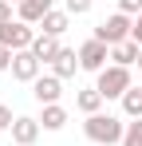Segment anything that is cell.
<instances>
[{"label": "cell", "mask_w": 142, "mask_h": 146, "mask_svg": "<svg viewBox=\"0 0 142 146\" xmlns=\"http://www.w3.org/2000/svg\"><path fill=\"white\" fill-rule=\"evenodd\" d=\"M36 28L32 24H24V20H12V24H4L0 28V48H12V51H28L32 44H36Z\"/></svg>", "instance_id": "cell-4"}, {"label": "cell", "mask_w": 142, "mask_h": 146, "mask_svg": "<svg viewBox=\"0 0 142 146\" xmlns=\"http://www.w3.org/2000/svg\"><path fill=\"white\" fill-rule=\"evenodd\" d=\"M95 87H99V95L103 99H122L130 87H134V79H130V67H118V63H107L99 79H95Z\"/></svg>", "instance_id": "cell-2"}, {"label": "cell", "mask_w": 142, "mask_h": 146, "mask_svg": "<svg viewBox=\"0 0 142 146\" xmlns=\"http://www.w3.org/2000/svg\"><path fill=\"white\" fill-rule=\"evenodd\" d=\"M107 59H111V48H107V44H103V40H87V44H79V67H83V71H103V67H107Z\"/></svg>", "instance_id": "cell-5"}, {"label": "cell", "mask_w": 142, "mask_h": 146, "mask_svg": "<svg viewBox=\"0 0 142 146\" xmlns=\"http://www.w3.org/2000/svg\"><path fill=\"white\" fill-rule=\"evenodd\" d=\"M130 40L142 48V16H134V32H130Z\"/></svg>", "instance_id": "cell-23"}, {"label": "cell", "mask_w": 142, "mask_h": 146, "mask_svg": "<svg viewBox=\"0 0 142 146\" xmlns=\"http://www.w3.org/2000/svg\"><path fill=\"white\" fill-rule=\"evenodd\" d=\"M138 44L134 40H126V44H118V48H111V63H118V67H134L138 63Z\"/></svg>", "instance_id": "cell-14"}, {"label": "cell", "mask_w": 142, "mask_h": 146, "mask_svg": "<svg viewBox=\"0 0 142 146\" xmlns=\"http://www.w3.org/2000/svg\"><path fill=\"white\" fill-rule=\"evenodd\" d=\"M83 134L91 138V142L99 146H122V138H126V122L118 119V115H87V122H83Z\"/></svg>", "instance_id": "cell-1"}, {"label": "cell", "mask_w": 142, "mask_h": 146, "mask_svg": "<svg viewBox=\"0 0 142 146\" xmlns=\"http://www.w3.org/2000/svg\"><path fill=\"white\" fill-rule=\"evenodd\" d=\"M12 59H16V51H12V48H0V71H12Z\"/></svg>", "instance_id": "cell-21"}, {"label": "cell", "mask_w": 142, "mask_h": 146, "mask_svg": "<svg viewBox=\"0 0 142 146\" xmlns=\"http://www.w3.org/2000/svg\"><path fill=\"white\" fill-rule=\"evenodd\" d=\"M138 71H142V51H138Z\"/></svg>", "instance_id": "cell-24"}, {"label": "cell", "mask_w": 142, "mask_h": 146, "mask_svg": "<svg viewBox=\"0 0 142 146\" xmlns=\"http://www.w3.org/2000/svg\"><path fill=\"white\" fill-rule=\"evenodd\" d=\"M103 103H107V99L99 95V87H83V91L75 95V107H79L83 115H99V111H103Z\"/></svg>", "instance_id": "cell-13"}, {"label": "cell", "mask_w": 142, "mask_h": 146, "mask_svg": "<svg viewBox=\"0 0 142 146\" xmlns=\"http://www.w3.org/2000/svg\"><path fill=\"white\" fill-rule=\"evenodd\" d=\"M32 95H36V103H40V107L59 103V95H63V79H59V75H40V79L32 83Z\"/></svg>", "instance_id": "cell-6"}, {"label": "cell", "mask_w": 142, "mask_h": 146, "mask_svg": "<svg viewBox=\"0 0 142 146\" xmlns=\"http://www.w3.org/2000/svg\"><path fill=\"white\" fill-rule=\"evenodd\" d=\"M40 130H44L40 119H32V115H16V122H12L8 134H12V142H16V146H32L36 138H40Z\"/></svg>", "instance_id": "cell-8"}, {"label": "cell", "mask_w": 142, "mask_h": 146, "mask_svg": "<svg viewBox=\"0 0 142 146\" xmlns=\"http://www.w3.org/2000/svg\"><path fill=\"white\" fill-rule=\"evenodd\" d=\"M122 146H142V119H130V122H126V138H122Z\"/></svg>", "instance_id": "cell-17"}, {"label": "cell", "mask_w": 142, "mask_h": 146, "mask_svg": "<svg viewBox=\"0 0 142 146\" xmlns=\"http://www.w3.org/2000/svg\"><path fill=\"white\" fill-rule=\"evenodd\" d=\"M75 71H83V67H79V51L63 48L55 59H51V75H59V79H71Z\"/></svg>", "instance_id": "cell-11"}, {"label": "cell", "mask_w": 142, "mask_h": 146, "mask_svg": "<svg viewBox=\"0 0 142 146\" xmlns=\"http://www.w3.org/2000/svg\"><path fill=\"white\" fill-rule=\"evenodd\" d=\"M118 12H126V16H142V0H118Z\"/></svg>", "instance_id": "cell-20"}, {"label": "cell", "mask_w": 142, "mask_h": 146, "mask_svg": "<svg viewBox=\"0 0 142 146\" xmlns=\"http://www.w3.org/2000/svg\"><path fill=\"white\" fill-rule=\"evenodd\" d=\"M40 59L32 55V48L28 51H16V59H12V79H20V83H36L40 79Z\"/></svg>", "instance_id": "cell-7"}, {"label": "cell", "mask_w": 142, "mask_h": 146, "mask_svg": "<svg viewBox=\"0 0 142 146\" xmlns=\"http://www.w3.org/2000/svg\"><path fill=\"white\" fill-rule=\"evenodd\" d=\"M138 87H142V83H138Z\"/></svg>", "instance_id": "cell-25"}, {"label": "cell", "mask_w": 142, "mask_h": 146, "mask_svg": "<svg viewBox=\"0 0 142 146\" xmlns=\"http://www.w3.org/2000/svg\"><path fill=\"white\" fill-rule=\"evenodd\" d=\"M130 32H134V16L115 12V16H107L103 24H95V40H103L107 48H118V44L130 40Z\"/></svg>", "instance_id": "cell-3"}, {"label": "cell", "mask_w": 142, "mask_h": 146, "mask_svg": "<svg viewBox=\"0 0 142 146\" xmlns=\"http://www.w3.org/2000/svg\"><path fill=\"white\" fill-rule=\"evenodd\" d=\"M12 122H16L12 107H4V103H0V134H4V130H12Z\"/></svg>", "instance_id": "cell-19"}, {"label": "cell", "mask_w": 142, "mask_h": 146, "mask_svg": "<svg viewBox=\"0 0 142 146\" xmlns=\"http://www.w3.org/2000/svg\"><path fill=\"white\" fill-rule=\"evenodd\" d=\"M67 28H71V12H67V8H51V12L44 16V24H40V32L59 40V36H63Z\"/></svg>", "instance_id": "cell-10"}, {"label": "cell", "mask_w": 142, "mask_h": 146, "mask_svg": "<svg viewBox=\"0 0 142 146\" xmlns=\"http://www.w3.org/2000/svg\"><path fill=\"white\" fill-rule=\"evenodd\" d=\"M55 8V0H24L20 8H16V20L24 24H44V16Z\"/></svg>", "instance_id": "cell-9"}, {"label": "cell", "mask_w": 142, "mask_h": 146, "mask_svg": "<svg viewBox=\"0 0 142 146\" xmlns=\"http://www.w3.org/2000/svg\"><path fill=\"white\" fill-rule=\"evenodd\" d=\"M40 126H44V130H63V126H67V107H59V103L44 107V115H40Z\"/></svg>", "instance_id": "cell-15"}, {"label": "cell", "mask_w": 142, "mask_h": 146, "mask_svg": "<svg viewBox=\"0 0 142 146\" xmlns=\"http://www.w3.org/2000/svg\"><path fill=\"white\" fill-rule=\"evenodd\" d=\"M118 103H122V115L126 119H142V87H130Z\"/></svg>", "instance_id": "cell-16"}, {"label": "cell", "mask_w": 142, "mask_h": 146, "mask_svg": "<svg viewBox=\"0 0 142 146\" xmlns=\"http://www.w3.org/2000/svg\"><path fill=\"white\" fill-rule=\"evenodd\" d=\"M4 24H12V4H8V0H0V28Z\"/></svg>", "instance_id": "cell-22"}, {"label": "cell", "mask_w": 142, "mask_h": 146, "mask_svg": "<svg viewBox=\"0 0 142 146\" xmlns=\"http://www.w3.org/2000/svg\"><path fill=\"white\" fill-rule=\"evenodd\" d=\"M59 51H63V44H59L55 36H44V32H40V36H36V44H32V55H36L40 63H51Z\"/></svg>", "instance_id": "cell-12"}, {"label": "cell", "mask_w": 142, "mask_h": 146, "mask_svg": "<svg viewBox=\"0 0 142 146\" xmlns=\"http://www.w3.org/2000/svg\"><path fill=\"white\" fill-rule=\"evenodd\" d=\"M91 4H95V0H63V8H67L71 16H87V12H91Z\"/></svg>", "instance_id": "cell-18"}]
</instances>
